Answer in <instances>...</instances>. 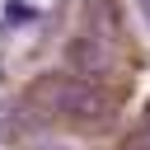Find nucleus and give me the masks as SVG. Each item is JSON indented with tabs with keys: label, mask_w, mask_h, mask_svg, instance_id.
<instances>
[{
	"label": "nucleus",
	"mask_w": 150,
	"mask_h": 150,
	"mask_svg": "<svg viewBox=\"0 0 150 150\" xmlns=\"http://www.w3.org/2000/svg\"><path fill=\"white\" fill-rule=\"evenodd\" d=\"M112 112H117V103H112L98 84H89V80H56L52 117H66V122L80 127V131H103V127L112 122Z\"/></svg>",
	"instance_id": "nucleus-1"
},
{
	"label": "nucleus",
	"mask_w": 150,
	"mask_h": 150,
	"mask_svg": "<svg viewBox=\"0 0 150 150\" xmlns=\"http://www.w3.org/2000/svg\"><path fill=\"white\" fill-rule=\"evenodd\" d=\"M122 150H150V127H141V131H136V136H131Z\"/></svg>",
	"instance_id": "nucleus-2"
}]
</instances>
